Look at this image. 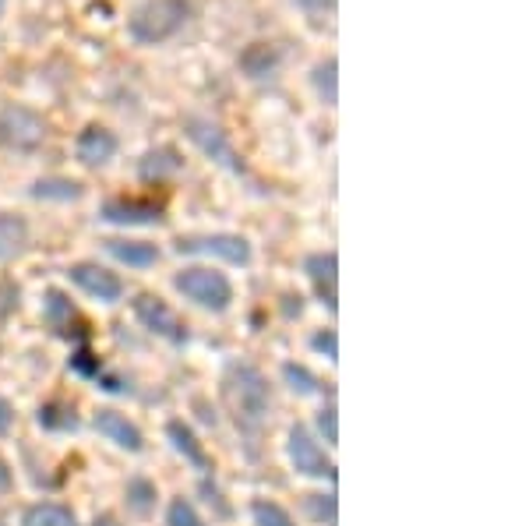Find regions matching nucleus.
Wrapping results in <instances>:
<instances>
[{"instance_id": "5701e85b", "label": "nucleus", "mask_w": 529, "mask_h": 526, "mask_svg": "<svg viewBox=\"0 0 529 526\" xmlns=\"http://www.w3.org/2000/svg\"><path fill=\"white\" fill-rule=\"evenodd\" d=\"M336 71H339L336 57H325V61H318V64L311 68V85H314V92H318V99H321L325 106H336V103H339Z\"/></svg>"}, {"instance_id": "f03ea898", "label": "nucleus", "mask_w": 529, "mask_h": 526, "mask_svg": "<svg viewBox=\"0 0 529 526\" xmlns=\"http://www.w3.org/2000/svg\"><path fill=\"white\" fill-rule=\"evenodd\" d=\"M191 15V0H145L127 18V39L138 46H163L187 29Z\"/></svg>"}, {"instance_id": "bb28decb", "label": "nucleus", "mask_w": 529, "mask_h": 526, "mask_svg": "<svg viewBox=\"0 0 529 526\" xmlns=\"http://www.w3.org/2000/svg\"><path fill=\"white\" fill-rule=\"evenodd\" d=\"M251 519H254V526H297L290 512L279 502H269V498H258V502L251 505Z\"/></svg>"}, {"instance_id": "6ab92c4d", "label": "nucleus", "mask_w": 529, "mask_h": 526, "mask_svg": "<svg viewBox=\"0 0 529 526\" xmlns=\"http://www.w3.org/2000/svg\"><path fill=\"white\" fill-rule=\"evenodd\" d=\"M184 170V159L173 145H159V149H149L138 163V173H142V181H166L173 173Z\"/></svg>"}, {"instance_id": "7c9ffc66", "label": "nucleus", "mask_w": 529, "mask_h": 526, "mask_svg": "<svg viewBox=\"0 0 529 526\" xmlns=\"http://www.w3.org/2000/svg\"><path fill=\"white\" fill-rule=\"evenodd\" d=\"M311 346L318 350V354H325L328 361H339V346H336V332H314L311 336Z\"/></svg>"}, {"instance_id": "7ed1b4c3", "label": "nucleus", "mask_w": 529, "mask_h": 526, "mask_svg": "<svg viewBox=\"0 0 529 526\" xmlns=\"http://www.w3.org/2000/svg\"><path fill=\"white\" fill-rule=\"evenodd\" d=\"M173 290H177L184 301H191L194 308L212 311V315H223L233 304V283L223 272L209 269V265L180 269L177 276H173Z\"/></svg>"}, {"instance_id": "9d476101", "label": "nucleus", "mask_w": 529, "mask_h": 526, "mask_svg": "<svg viewBox=\"0 0 529 526\" xmlns=\"http://www.w3.org/2000/svg\"><path fill=\"white\" fill-rule=\"evenodd\" d=\"M304 272H307V279L314 283V290H318V297H321V304L328 308V315H336L339 311V258H336V251H314V255H307L304 258Z\"/></svg>"}, {"instance_id": "aec40b11", "label": "nucleus", "mask_w": 529, "mask_h": 526, "mask_svg": "<svg viewBox=\"0 0 529 526\" xmlns=\"http://www.w3.org/2000/svg\"><path fill=\"white\" fill-rule=\"evenodd\" d=\"M29 195L36 202H78L85 195V184L71 181V177H39L32 181Z\"/></svg>"}, {"instance_id": "e433bc0d", "label": "nucleus", "mask_w": 529, "mask_h": 526, "mask_svg": "<svg viewBox=\"0 0 529 526\" xmlns=\"http://www.w3.org/2000/svg\"><path fill=\"white\" fill-rule=\"evenodd\" d=\"M0 526H4V519H0Z\"/></svg>"}, {"instance_id": "20e7f679", "label": "nucleus", "mask_w": 529, "mask_h": 526, "mask_svg": "<svg viewBox=\"0 0 529 526\" xmlns=\"http://www.w3.org/2000/svg\"><path fill=\"white\" fill-rule=\"evenodd\" d=\"M46 142V121L32 106H0V145L11 152H36Z\"/></svg>"}, {"instance_id": "4468645a", "label": "nucleus", "mask_w": 529, "mask_h": 526, "mask_svg": "<svg viewBox=\"0 0 529 526\" xmlns=\"http://www.w3.org/2000/svg\"><path fill=\"white\" fill-rule=\"evenodd\" d=\"M237 64H240V71H244V78H251V82H269V78H276L279 68H283V53L272 43H251L240 53Z\"/></svg>"}, {"instance_id": "a878e982", "label": "nucleus", "mask_w": 529, "mask_h": 526, "mask_svg": "<svg viewBox=\"0 0 529 526\" xmlns=\"http://www.w3.org/2000/svg\"><path fill=\"white\" fill-rule=\"evenodd\" d=\"M283 382L290 385L297 396H314V392H321L318 375H314L311 368H304V364H293V361L283 364Z\"/></svg>"}, {"instance_id": "1a4fd4ad", "label": "nucleus", "mask_w": 529, "mask_h": 526, "mask_svg": "<svg viewBox=\"0 0 529 526\" xmlns=\"http://www.w3.org/2000/svg\"><path fill=\"white\" fill-rule=\"evenodd\" d=\"M68 279L85 297H92L99 304H117L124 297V279L99 262H75L68 269Z\"/></svg>"}, {"instance_id": "4be33fe9", "label": "nucleus", "mask_w": 529, "mask_h": 526, "mask_svg": "<svg viewBox=\"0 0 529 526\" xmlns=\"http://www.w3.org/2000/svg\"><path fill=\"white\" fill-rule=\"evenodd\" d=\"M22 526H78V519L68 505L39 502V505H29V509H25Z\"/></svg>"}, {"instance_id": "412c9836", "label": "nucleus", "mask_w": 529, "mask_h": 526, "mask_svg": "<svg viewBox=\"0 0 529 526\" xmlns=\"http://www.w3.org/2000/svg\"><path fill=\"white\" fill-rule=\"evenodd\" d=\"M36 424L43 431H78V414L64 399H50L36 410Z\"/></svg>"}, {"instance_id": "c85d7f7f", "label": "nucleus", "mask_w": 529, "mask_h": 526, "mask_svg": "<svg viewBox=\"0 0 529 526\" xmlns=\"http://www.w3.org/2000/svg\"><path fill=\"white\" fill-rule=\"evenodd\" d=\"M68 368L75 371V375H82V378H103V364H99V357L92 354L89 346H78L75 354H71Z\"/></svg>"}, {"instance_id": "c756f323", "label": "nucleus", "mask_w": 529, "mask_h": 526, "mask_svg": "<svg viewBox=\"0 0 529 526\" xmlns=\"http://www.w3.org/2000/svg\"><path fill=\"white\" fill-rule=\"evenodd\" d=\"M336 414H339L336 403H328L318 410V431H321V438H325V445H339V417Z\"/></svg>"}, {"instance_id": "b1692460", "label": "nucleus", "mask_w": 529, "mask_h": 526, "mask_svg": "<svg viewBox=\"0 0 529 526\" xmlns=\"http://www.w3.org/2000/svg\"><path fill=\"white\" fill-rule=\"evenodd\" d=\"M124 498H127V509L135 512V516H149L159 502V491L149 477H131L124 488Z\"/></svg>"}, {"instance_id": "c9c22d12", "label": "nucleus", "mask_w": 529, "mask_h": 526, "mask_svg": "<svg viewBox=\"0 0 529 526\" xmlns=\"http://www.w3.org/2000/svg\"><path fill=\"white\" fill-rule=\"evenodd\" d=\"M4 11H8V0H0V18H4Z\"/></svg>"}, {"instance_id": "9b49d317", "label": "nucleus", "mask_w": 529, "mask_h": 526, "mask_svg": "<svg viewBox=\"0 0 529 526\" xmlns=\"http://www.w3.org/2000/svg\"><path fill=\"white\" fill-rule=\"evenodd\" d=\"M92 428H96L99 435L106 438V442H113L117 449H124V452H142L145 449L142 428H138V424L131 421L127 414L113 410V406H103V410L92 417Z\"/></svg>"}, {"instance_id": "0eeeda50", "label": "nucleus", "mask_w": 529, "mask_h": 526, "mask_svg": "<svg viewBox=\"0 0 529 526\" xmlns=\"http://www.w3.org/2000/svg\"><path fill=\"white\" fill-rule=\"evenodd\" d=\"M184 135L191 138V145L202 156H209L212 163L226 166L230 173H244V159L237 156V149H233V142L226 138V131L219 128L216 121H209V117H187L184 121Z\"/></svg>"}, {"instance_id": "f257e3e1", "label": "nucleus", "mask_w": 529, "mask_h": 526, "mask_svg": "<svg viewBox=\"0 0 529 526\" xmlns=\"http://www.w3.org/2000/svg\"><path fill=\"white\" fill-rule=\"evenodd\" d=\"M223 403L233 421H237L240 435H247L254 442L272 410L269 378L261 375L254 364H230L223 375Z\"/></svg>"}, {"instance_id": "423d86ee", "label": "nucleus", "mask_w": 529, "mask_h": 526, "mask_svg": "<svg viewBox=\"0 0 529 526\" xmlns=\"http://www.w3.org/2000/svg\"><path fill=\"white\" fill-rule=\"evenodd\" d=\"M131 311H135V318L142 322L145 332H152V336L166 339L170 346H184L187 339H191L187 325L180 322V315L170 308V304L163 301V297H156V294H138L135 301H131Z\"/></svg>"}, {"instance_id": "f704fd0d", "label": "nucleus", "mask_w": 529, "mask_h": 526, "mask_svg": "<svg viewBox=\"0 0 529 526\" xmlns=\"http://www.w3.org/2000/svg\"><path fill=\"white\" fill-rule=\"evenodd\" d=\"M96 526H120V523L110 516V512H103V516H96Z\"/></svg>"}, {"instance_id": "473e14b6", "label": "nucleus", "mask_w": 529, "mask_h": 526, "mask_svg": "<svg viewBox=\"0 0 529 526\" xmlns=\"http://www.w3.org/2000/svg\"><path fill=\"white\" fill-rule=\"evenodd\" d=\"M11 428H15V406H11L8 399L0 396V438L8 435Z\"/></svg>"}, {"instance_id": "ddd939ff", "label": "nucleus", "mask_w": 529, "mask_h": 526, "mask_svg": "<svg viewBox=\"0 0 529 526\" xmlns=\"http://www.w3.org/2000/svg\"><path fill=\"white\" fill-rule=\"evenodd\" d=\"M120 142L117 135H113L110 128H103V124H89V128L78 135L75 142V156L82 166H89V170H96V166H106L113 156H117Z\"/></svg>"}, {"instance_id": "cd10ccee", "label": "nucleus", "mask_w": 529, "mask_h": 526, "mask_svg": "<svg viewBox=\"0 0 529 526\" xmlns=\"http://www.w3.org/2000/svg\"><path fill=\"white\" fill-rule=\"evenodd\" d=\"M166 526H205V519L198 516V509L187 498H173L166 505Z\"/></svg>"}, {"instance_id": "39448f33", "label": "nucleus", "mask_w": 529, "mask_h": 526, "mask_svg": "<svg viewBox=\"0 0 529 526\" xmlns=\"http://www.w3.org/2000/svg\"><path fill=\"white\" fill-rule=\"evenodd\" d=\"M286 456H290L293 470L300 477H311V481H336V463L325 449L318 445V438L304 428V424H293L290 435H286Z\"/></svg>"}, {"instance_id": "dca6fc26", "label": "nucleus", "mask_w": 529, "mask_h": 526, "mask_svg": "<svg viewBox=\"0 0 529 526\" xmlns=\"http://www.w3.org/2000/svg\"><path fill=\"white\" fill-rule=\"evenodd\" d=\"M166 438H170V445L180 452V456L187 459V463L194 466V470H202V474H209V470H212L209 452H205V445L198 442V435H194V431L187 428L184 421H170V424H166Z\"/></svg>"}, {"instance_id": "72a5a7b5", "label": "nucleus", "mask_w": 529, "mask_h": 526, "mask_svg": "<svg viewBox=\"0 0 529 526\" xmlns=\"http://www.w3.org/2000/svg\"><path fill=\"white\" fill-rule=\"evenodd\" d=\"M15 488V474H11V463L4 456H0V495H4V491H11Z\"/></svg>"}, {"instance_id": "a211bd4d", "label": "nucleus", "mask_w": 529, "mask_h": 526, "mask_svg": "<svg viewBox=\"0 0 529 526\" xmlns=\"http://www.w3.org/2000/svg\"><path fill=\"white\" fill-rule=\"evenodd\" d=\"M29 248V223L18 212H0V262H11Z\"/></svg>"}, {"instance_id": "2f4dec72", "label": "nucleus", "mask_w": 529, "mask_h": 526, "mask_svg": "<svg viewBox=\"0 0 529 526\" xmlns=\"http://www.w3.org/2000/svg\"><path fill=\"white\" fill-rule=\"evenodd\" d=\"M304 15H311V18H321V15H332L336 11V0H293Z\"/></svg>"}, {"instance_id": "f3484780", "label": "nucleus", "mask_w": 529, "mask_h": 526, "mask_svg": "<svg viewBox=\"0 0 529 526\" xmlns=\"http://www.w3.org/2000/svg\"><path fill=\"white\" fill-rule=\"evenodd\" d=\"M43 322L50 325L57 336H64V339L78 336V332L71 329V325L78 322L75 304H71L68 294H60V290H46V294H43ZM78 339H82V336H78Z\"/></svg>"}, {"instance_id": "f8f14e48", "label": "nucleus", "mask_w": 529, "mask_h": 526, "mask_svg": "<svg viewBox=\"0 0 529 526\" xmlns=\"http://www.w3.org/2000/svg\"><path fill=\"white\" fill-rule=\"evenodd\" d=\"M99 219L113 226H159L163 223V209L145 198H110L99 209Z\"/></svg>"}, {"instance_id": "393cba45", "label": "nucleus", "mask_w": 529, "mask_h": 526, "mask_svg": "<svg viewBox=\"0 0 529 526\" xmlns=\"http://www.w3.org/2000/svg\"><path fill=\"white\" fill-rule=\"evenodd\" d=\"M304 512L318 526L339 523V505H336V495H332V491H328V495H304Z\"/></svg>"}, {"instance_id": "6e6552de", "label": "nucleus", "mask_w": 529, "mask_h": 526, "mask_svg": "<svg viewBox=\"0 0 529 526\" xmlns=\"http://www.w3.org/2000/svg\"><path fill=\"white\" fill-rule=\"evenodd\" d=\"M177 255H209L226 265H251V241L240 233H202V237H180Z\"/></svg>"}, {"instance_id": "2eb2a0df", "label": "nucleus", "mask_w": 529, "mask_h": 526, "mask_svg": "<svg viewBox=\"0 0 529 526\" xmlns=\"http://www.w3.org/2000/svg\"><path fill=\"white\" fill-rule=\"evenodd\" d=\"M103 244L120 265H127V269H152V265H159V258H163V251L149 241H124V237H110V241H103Z\"/></svg>"}]
</instances>
